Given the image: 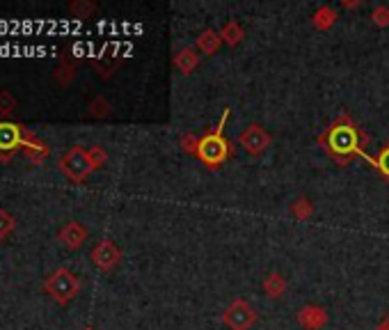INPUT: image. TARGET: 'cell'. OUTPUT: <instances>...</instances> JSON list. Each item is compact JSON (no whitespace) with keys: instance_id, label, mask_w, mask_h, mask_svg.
<instances>
[{"instance_id":"obj_19","label":"cell","mask_w":389,"mask_h":330,"mask_svg":"<svg viewBox=\"0 0 389 330\" xmlns=\"http://www.w3.org/2000/svg\"><path fill=\"white\" fill-rule=\"evenodd\" d=\"M371 21H374L378 28H389V7L378 5L376 10L371 12Z\"/></svg>"},{"instance_id":"obj_6","label":"cell","mask_w":389,"mask_h":330,"mask_svg":"<svg viewBox=\"0 0 389 330\" xmlns=\"http://www.w3.org/2000/svg\"><path fill=\"white\" fill-rule=\"evenodd\" d=\"M48 292H51L53 296L60 303H67L71 301L73 296L78 294V278L71 273V271H57V273L48 280Z\"/></svg>"},{"instance_id":"obj_15","label":"cell","mask_w":389,"mask_h":330,"mask_svg":"<svg viewBox=\"0 0 389 330\" xmlns=\"http://www.w3.org/2000/svg\"><path fill=\"white\" fill-rule=\"evenodd\" d=\"M288 211L293 213L295 220H309L314 216V202H309L307 195H300V197H295V200L291 202Z\"/></svg>"},{"instance_id":"obj_20","label":"cell","mask_w":389,"mask_h":330,"mask_svg":"<svg viewBox=\"0 0 389 330\" xmlns=\"http://www.w3.org/2000/svg\"><path fill=\"white\" fill-rule=\"evenodd\" d=\"M342 7L344 10H358V7H362V0H344Z\"/></svg>"},{"instance_id":"obj_14","label":"cell","mask_w":389,"mask_h":330,"mask_svg":"<svg viewBox=\"0 0 389 330\" xmlns=\"http://www.w3.org/2000/svg\"><path fill=\"white\" fill-rule=\"evenodd\" d=\"M369 165L378 172L380 177L389 181V140H387V143H385L383 147H380L378 156H371Z\"/></svg>"},{"instance_id":"obj_3","label":"cell","mask_w":389,"mask_h":330,"mask_svg":"<svg viewBox=\"0 0 389 330\" xmlns=\"http://www.w3.org/2000/svg\"><path fill=\"white\" fill-rule=\"evenodd\" d=\"M222 324L229 330H250L256 324V310L245 299H234L222 312Z\"/></svg>"},{"instance_id":"obj_4","label":"cell","mask_w":389,"mask_h":330,"mask_svg":"<svg viewBox=\"0 0 389 330\" xmlns=\"http://www.w3.org/2000/svg\"><path fill=\"white\" fill-rule=\"evenodd\" d=\"M270 143H272V136L261 127V124H256V122L247 124V127L243 129L241 138H238V145H241L250 156H254V159L266 152L270 147Z\"/></svg>"},{"instance_id":"obj_12","label":"cell","mask_w":389,"mask_h":330,"mask_svg":"<svg viewBox=\"0 0 389 330\" xmlns=\"http://www.w3.org/2000/svg\"><path fill=\"white\" fill-rule=\"evenodd\" d=\"M220 37H222V44H227V46H238L241 44V41L245 39V30H243V26L238 21H227L225 26H222V30H220Z\"/></svg>"},{"instance_id":"obj_13","label":"cell","mask_w":389,"mask_h":330,"mask_svg":"<svg viewBox=\"0 0 389 330\" xmlns=\"http://www.w3.org/2000/svg\"><path fill=\"white\" fill-rule=\"evenodd\" d=\"M261 287H263V294H266L268 299H282V296L286 294V280L279 273H268L266 278H263Z\"/></svg>"},{"instance_id":"obj_21","label":"cell","mask_w":389,"mask_h":330,"mask_svg":"<svg viewBox=\"0 0 389 330\" xmlns=\"http://www.w3.org/2000/svg\"><path fill=\"white\" fill-rule=\"evenodd\" d=\"M376 330H389V312H387V315L383 317V321H380Z\"/></svg>"},{"instance_id":"obj_7","label":"cell","mask_w":389,"mask_h":330,"mask_svg":"<svg viewBox=\"0 0 389 330\" xmlns=\"http://www.w3.org/2000/svg\"><path fill=\"white\" fill-rule=\"evenodd\" d=\"M295 321L304 330H323L330 324V315L323 305H302L295 312Z\"/></svg>"},{"instance_id":"obj_18","label":"cell","mask_w":389,"mask_h":330,"mask_svg":"<svg viewBox=\"0 0 389 330\" xmlns=\"http://www.w3.org/2000/svg\"><path fill=\"white\" fill-rule=\"evenodd\" d=\"M16 143H19V129L3 124L0 127V147H14Z\"/></svg>"},{"instance_id":"obj_11","label":"cell","mask_w":389,"mask_h":330,"mask_svg":"<svg viewBox=\"0 0 389 330\" xmlns=\"http://www.w3.org/2000/svg\"><path fill=\"white\" fill-rule=\"evenodd\" d=\"M197 64H200V53H197V48H181V51L175 55V67L181 73H193L197 69Z\"/></svg>"},{"instance_id":"obj_1","label":"cell","mask_w":389,"mask_h":330,"mask_svg":"<svg viewBox=\"0 0 389 330\" xmlns=\"http://www.w3.org/2000/svg\"><path fill=\"white\" fill-rule=\"evenodd\" d=\"M316 140L323 147V152H325L339 168H348L355 159H364L367 163L371 161V154L364 150V147H369V134L364 129H360V124L355 122L348 113L339 115Z\"/></svg>"},{"instance_id":"obj_9","label":"cell","mask_w":389,"mask_h":330,"mask_svg":"<svg viewBox=\"0 0 389 330\" xmlns=\"http://www.w3.org/2000/svg\"><path fill=\"white\" fill-rule=\"evenodd\" d=\"M222 46V37H220V30H213V28H206L200 37H197V53L200 55H215L218 53V48Z\"/></svg>"},{"instance_id":"obj_8","label":"cell","mask_w":389,"mask_h":330,"mask_svg":"<svg viewBox=\"0 0 389 330\" xmlns=\"http://www.w3.org/2000/svg\"><path fill=\"white\" fill-rule=\"evenodd\" d=\"M92 261L101 271H112L122 261V250L112 241L103 238V241L92 250Z\"/></svg>"},{"instance_id":"obj_10","label":"cell","mask_w":389,"mask_h":330,"mask_svg":"<svg viewBox=\"0 0 389 330\" xmlns=\"http://www.w3.org/2000/svg\"><path fill=\"white\" fill-rule=\"evenodd\" d=\"M337 19H339V12L335 10V7L323 5V7H318V10L311 14V26H314V30L325 32V30H330L335 26Z\"/></svg>"},{"instance_id":"obj_5","label":"cell","mask_w":389,"mask_h":330,"mask_svg":"<svg viewBox=\"0 0 389 330\" xmlns=\"http://www.w3.org/2000/svg\"><path fill=\"white\" fill-rule=\"evenodd\" d=\"M62 170L67 172V177H71L73 181H82L94 170V163L89 159V152L80 150V147H73V150L62 159Z\"/></svg>"},{"instance_id":"obj_16","label":"cell","mask_w":389,"mask_h":330,"mask_svg":"<svg viewBox=\"0 0 389 330\" xmlns=\"http://www.w3.org/2000/svg\"><path fill=\"white\" fill-rule=\"evenodd\" d=\"M62 236H64V241H67L71 248H78L82 241H85V229H82L78 222H71V225L62 232Z\"/></svg>"},{"instance_id":"obj_2","label":"cell","mask_w":389,"mask_h":330,"mask_svg":"<svg viewBox=\"0 0 389 330\" xmlns=\"http://www.w3.org/2000/svg\"><path fill=\"white\" fill-rule=\"evenodd\" d=\"M229 117H231V108L227 106V108L222 110V115H220L218 127L211 129V131H206L204 136H200V150H197L195 159L200 161V163L204 165V168H209V170H220L227 161L234 159L236 147H234V143H231V140L225 136V129H227Z\"/></svg>"},{"instance_id":"obj_17","label":"cell","mask_w":389,"mask_h":330,"mask_svg":"<svg viewBox=\"0 0 389 330\" xmlns=\"http://www.w3.org/2000/svg\"><path fill=\"white\" fill-rule=\"evenodd\" d=\"M179 147H181V152H184L186 156H197V150H200V136H195V134L181 136Z\"/></svg>"}]
</instances>
